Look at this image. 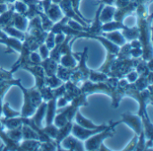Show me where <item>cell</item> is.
Listing matches in <instances>:
<instances>
[{
  "label": "cell",
  "mask_w": 153,
  "mask_h": 151,
  "mask_svg": "<svg viewBox=\"0 0 153 151\" xmlns=\"http://www.w3.org/2000/svg\"><path fill=\"white\" fill-rule=\"evenodd\" d=\"M14 85L18 86L23 95H24V103H23V107L21 112V116L22 117H30L33 115V114L35 113L37 107L41 104V102L43 101L40 92L39 90V89L33 87L32 89H25L23 88V86L21 84V81L15 80Z\"/></svg>",
  "instance_id": "1"
},
{
  "label": "cell",
  "mask_w": 153,
  "mask_h": 151,
  "mask_svg": "<svg viewBox=\"0 0 153 151\" xmlns=\"http://www.w3.org/2000/svg\"><path fill=\"white\" fill-rule=\"evenodd\" d=\"M117 124H119V122L111 124L105 130H103V131L91 136L87 140H85L86 141L84 143L85 150H99V147L103 142V141L106 140L107 138L112 137L115 134V126Z\"/></svg>",
  "instance_id": "2"
},
{
  "label": "cell",
  "mask_w": 153,
  "mask_h": 151,
  "mask_svg": "<svg viewBox=\"0 0 153 151\" xmlns=\"http://www.w3.org/2000/svg\"><path fill=\"white\" fill-rule=\"evenodd\" d=\"M108 125L107 124H101L100 125L98 128L95 129H88V128H84L82 126H80L79 124H77L76 123L73 122V126H72V130H71V133L72 135H74L75 138H77L80 141H85L88 138H90L91 136L105 130Z\"/></svg>",
  "instance_id": "3"
},
{
  "label": "cell",
  "mask_w": 153,
  "mask_h": 151,
  "mask_svg": "<svg viewBox=\"0 0 153 151\" xmlns=\"http://www.w3.org/2000/svg\"><path fill=\"white\" fill-rule=\"evenodd\" d=\"M121 116H122V120L119 121V124H122V123L126 124L131 128H133L135 134H137L139 136V134L143 131V123H142L141 117L138 115H133L129 112L123 113L121 115Z\"/></svg>",
  "instance_id": "4"
},
{
  "label": "cell",
  "mask_w": 153,
  "mask_h": 151,
  "mask_svg": "<svg viewBox=\"0 0 153 151\" xmlns=\"http://www.w3.org/2000/svg\"><path fill=\"white\" fill-rule=\"evenodd\" d=\"M23 69L29 71L30 73H31L35 79H36V83H35V88L37 89H40L43 86H45V77H46V73L45 71L43 69V67L39 64H33V65H26L22 67Z\"/></svg>",
  "instance_id": "5"
},
{
  "label": "cell",
  "mask_w": 153,
  "mask_h": 151,
  "mask_svg": "<svg viewBox=\"0 0 153 151\" xmlns=\"http://www.w3.org/2000/svg\"><path fill=\"white\" fill-rule=\"evenodd\" d=\"M60 143L62 146L61 148L64 150H85L84 144H82L80 140L71 134L66 136Z\"/></svg>",
  "instance_id": "6"
},
{
  "label": "cell",
  "mask_w": 153,
  "mask_h": 151,
  "mask_svg": "<svg viewBox=\"0 0 153 151\" xmlns=\"http://www.w3.org/2000/svg\"><path fill=\"white\" fill-rule=\"evenodd\" d=\"M10 26H13L15 29L19 30L26 32L27 27H28V18L24 14H22L19 13H13Z\"/></svg>",
  "instance_id": "7"
},
{
  "label": "cell",
  "mask_w": 153,
  "mask_h": 151,
  "mask_svg": "<svg viewBox=\"0 0 153 151\" xmlns=\"http://www.w3.org/2000/svg\"><path fill=\"white\" fill-rule=\"evenodd\" d=\"M72 126H73V122H67L64 126L59 127L58 128V132H57V135L55 139V141L56 143V147H57V150H64L61 147H60V142L69 134H71V130H72Z\"/></svg>",
  "instance_id": "8"
},
{
  "label": "cell",
  "mask_w": 153,
  "mask_h": 151,
  "mask_svg": "<svg viewBox=\"0 0 153 151\" xmlns=\"http://www.w3.org/2000/svg\"><path fill=\"white\" fill-rule=\"evenodd\" d=\"M56 97L52 98L50 100L47 101V110H46V125L53 124L54 117L56 111Z\"/></svg>",
  "instance_id": "9"
},
{
  "label": "cell",
  "mask_w": 153,
  "mask_h": 151,
  "mask_svg": "<svg viewBox=\"0 0 153 151\" xmlns=\"http://www.w3.org/2000/svg\"><path fill=\"white\" fill-rule=\"evenodd\" d=\"M100 35H102L103 37H105L106 38H108V40H110L114 44L117 45L118 47H121L126 42H127L119 30H113V31H108V32H101Z\"/></svg>",
  "instance_id": "10"
},
{
  "label": "cell",
  "mask_w": 153,
  "mask_h": 151,
  "mask_svg": "<svg viewBox=\"0 0 153 151\" xmlns=\"http://www.w3.org/2000/svg\"><path fill=\"white\" fill-rule=\"evenodd\" d=\"M39 65H41L43 67L45 73H46V76H52V75L56 74L58 63H56L55 60L51 59L48 56V58L41 60V62L39 63Z\"/></svg>",
  "instance_id": "11"
},
{
  "label": "cell",
  "mask_w": 153,
  "mask_h": 151,
  "mask_svg": "<svg viewBox=\"0 0 153 151\" xmlns=\"http://www.w3.org/2000/svg\"><path fill=\"white\" fill-rule=\"evenodd\" d=\"M46 110H47V102L42 101L41 104L37 107L33 115L31 116V119L33 120L35 124L39 128H42L41 124H42V120L44 119L46 115Z\"/></svg>",
  "instance_id": "12"
},
{
  "label": "cell",
  "mask_w": 153,
  "mask_h": 151,
  "mask_svg": "<svg viewBox=\"0 0 153 151\" xmlns=\"http://www.w3.org/2000/svg\"><path fill=\"white\" fill-rule=\"evenodd\" d=\"M128 26H126L125 23L117 21H110L105 23H102L101 25V31L102 32H108L113 30H124L126 29Z\"/></svg>",
  "instance_id": "13"
},
{
  "label": "cell",
  "mask_w": 153,
  "mask_h": 151,
  "mask_svg": "<svg viewBox=\"0 0 153 151\" xmlns=\"http://www.w3.org/2000/svg\"><path fill=\"white\" fill-rule=\"evenodd\" d=\"M1 123L3 124L4 127L6 128L7 130L9 129H14L17 127H20L22 125V116H16V117H12V118H3L1 116L0 119Z\"/></svg>",
  "instance_id": "14"
},
{
  "label": "cell",
  "mask_w": 153,
  "mask_h": 151,
  "mask_svg": "<svg viewBox=\"0 0 153 151\" xmlns=\"http://www.w3.org/2000/svg\"><path fill=\"white\" fill-rule=\"evenodd\" d=\"M102 9V5L100 6L97 13H96V17H95V20L92 23V25L91 27H88V30H87V32L88 34L90 35H100L101 34V21H100V13Z\"/></svg>",
  "instance_id": "15"
},
{
  "label": "cell",
  "mask_w": 153,
  "mask_h": 151,
  "mask_svg": "<svg viewBox=\"0 0 153 151\" xmlns=\"http://www.w3.org/2000/svg\"><path fill=\"white\" fill-rule=\"evenodd\" d=\"M47 16L53 21V22H56L58 21H60L62 19V12L60 10V8L58 7L57 4H50V6L48 7V9L46 12Z\"/></svg>",
  "instance_id": "16"
},
{
  "label": "cell",
  "mask_w": 153,
  "mask_h": 151,
  "mask_svg": "<svg viewBox=\"0 0 153 151\" xmlns=\"http://www.w3.org/2000/svg\"><path fill=\"white\" fill-rule=\"evenodd\" d=\"M40 141L37 140H23L19 142V150H39Z\"/></svg>",
  "instance_id": "17"
},
{
  "label": "cell",
  "mask_w": 153,
  "mask_h": 151,
  "mask_svg": "<svg viewBox=\"0 0 153 151\" xmlns=\"http://www.w3.org/2000/svg\"><path fill=\"white\" fill-rule=\"evenodd\" d=\"M122 35L124 36V38H126V40L127 42L131 41V40H134V39H138L139 38V35H140V32H139V29L137 26H134V27H127L126 29H124L122 30Z\"/></svg>",
  "instance_id": "18"
},
{
  "label": "cell",
  "mask_w": 153,
  "mask_h": 151,
  "mask_svg": "<svg viewBox=\"0 0 153 151\" xmlns=\"http://www.w3.org/2000/svg\"><path fill=\"white\" fill-rule=\"evenodd\" d=\"M8 36L13 37V38H16L18 39H20L21 41H23L26 36V32L24 31H21L17 29H15L13 26H4L1 28Z\"/></svg>",
  "instance_id": "19"
},
{
  "label": "cell",
  "mask_w": 153,
  "mask_h": 151,
  "mask_svg": "<svg viewBox=\"0 0 153 151\" xmlns=\"http://www.w3.org/2000/svg\"><path fill=\"white\" fill-rule=\"evenodd\" d=\"M72 73H73V68H67L58 64L57 69L56 72V76L58 77L62 81L65 82L70 80Z\"/></svg>",
  "instance_id": "20"
},
{
  "label": "cell",
  "mask_w": 153,
  "mask_h": 151,
  "mask_svg": "<svg viewBox=\"0 0 153 151\" xmlns=\"http://www.w3.org/2000/svg\"><path fill=\"white\" fill-rule=\"evenodd\" d=\"M75 121H76V124H79L80 126H82L84 128H88V129H95V128H98L100 125H96L94 124L91 120L85 118L79 111L76 112L75 115Z\"/></svg>",
  "instance_id": "21"
},
{
  "label": "cell",
  "mask_w": 153,
  "mask_h": 151,
  "mask_svg": "<svg viewBox=\"0 0 153 151\" xmlns=\"http://www.w3.org/2000/svg\"><path fill=\"white\" fill-rule=\"evenodd\" d=\"M22 140H37L39 141V134L35 130H33L31 127H30L27 124H22Z\"/></svg>",
  "instance_id": "22"
},
{
  "label": "cell",
  "mask_w": 153,
  "mask_h": 151,
  "mask_svg": "<svg viewBox=\"0 0 153 151\" xmlns=\"http://www.w3.org/2000/svg\"><path fill=\"white\" fill-rule=\"evenodd\" d=\"M115 8L110 5H107L101 13H100V21L101 23H105L108 21H112L114 13H115Z\"/></svg>",
  "instance_id": "23"
},
{
  "label": "cell",
  "mask_w": 153,
  "mask_h": 151,
  "mask_svg": "<svg viewBox=\"0 0 153 151\" xmlns=\"http://www.w3.org/2000/svg\"><path fill=\"white\" fill-rule=\"evenodd\" d=\"M108 74L101 73L100 71H94V70H90V74H89V81L91 82H103L108 80Z\"/></svg>",
  "instance_id": "24"
},
{
  "label": "cell",
  "mask_w": 153,
  "mask_h": 151,
  "mask_svg": "<svg viewBox=\"0 0 153 151\" xmlns=\"http://www.w3.org/2000/svg\"><path fill=\"white\" fill-rule=\"evenodd\" d=\"M131 46L129 42H126L121 47L119 48L117 54V58L118 59H126L131 57Z\"/></svg>",
  "instance_id": "25"
},
{
  "label": "cell",
  "mask_w": 153,
  "mask_h": 151,
  "mask_svg": "<svg viewBox=\"0 0 153 151\" xmlns=\"http://www.w3.org/2000/svg\"><path fill=\"white\" fill-rule=\"evenodd\" d=\"M22 126L14 128V129H9L7 131H5V134L13 141L16 142H20L22 140Z\"/></svg>",
  "instance_id": "26"
},
{
  "label": "cell",
  "mask_w": 153,
  "mask_h": 151,
  "mask_svg": "<svg viewBox=\"0 0 153 151\" xmlns=\"http://www.w3.org/2000/svg\"><path fill=\"white\" fill-rule=\"evenodd\" d=\"M64 83V81H62L58 77L55 75L52 76H46L45 77V86L50 87L51 89H55L57 88L58 86L62 85Z\"/></svg>",
  "instance_id": "27"
},
{
  "label": "cell",
  "mask_w": 153,
  "mask_h": 151,
  "mask_svg": "<svg viewBox=\"0 0 153 151\" xmlns=\"http://www.w3.org/2000/svg\"><path fill=\"white\" fill-rule=\"evenodd\" d=\"M2 114L4 115V118H12V117H16V116H20L21 113L14 111L11 108L10 105L8 102H5L3 107H2Z\"/></svg>",
  "instance_id": "28"
},
{
  "label": "cell",
  "mask_w": 153,
  "mask_h": 151,
  "mask_svg": "<svg viewBox=\"0 0 153 151\" xmlns=\"http://www.w3.org/2000/svg\"><path fill=\"white\" fill-rule=\"evenodd\" d=\"M39 92H40V95H41V98L42 99L47 102L48 100H50L52 98L56 97L54 96V93H53V89H51L50 87H48V86H43L42 88H40L39 90ZM57 98V97H56Z\"/></svg>",
  "instance_id": "29"
},
{
  "label": "cell",
  "mask_w": 153,
  "mask_h": 151,
  "mask_svg": "<svg viewBox=\"0 0 153 151\" xmlns=\"http://www.w3.org/2000/svg\"><path fill=\"white\" fill-rule=\"evenodd\" d=\"M42 131L51 139L55 140L56 135H57V132H58V127H56L55 124H51L48 125H46L45 127H42Z\"/></svg>",
  "instance_id": "30"
},
{
  "label": "cell",
  "mask_w": 153,
  "mask_h": 151,
  "mask_svg": "<svg viewBox=\"0 0 153 151\" xmlns=\"http://www.w3.org/2000/svg\"><path fill=\"white\" fill-rule=\"evenodd\" d=\"M57 147H56V143L55 141V140L49 141H44V142H40L39 145V150H56Z\"/></svg>",
  "instance_id": "31"
},
{
  "label": "cell",
  "mask_w": 153,
  "mask_h": 151,
  "mask_svg": "<svg viewBox=\"0 0 153 151\" xmlns=\"http://www.w3.org/2000/svg\"><path fill=\"white\" fill-rule=\"evenodd\" d=\"M145 143H146V138L143 130L142 132L138 136V141H137V144L135 147V150H145Z\"/></svg>",
  "instance_id": "32"
},
{
  "label": "cell",
  "mask_w": 153,
  "mask_h": 151,
  "mask_svg": "<svg viewBox=\"0 0 153 151\" xmlns=\"http://www.w3.org/2000/svg\"><path fill=\"white\" fill-rule=\"evenodd\" d=\"M55 33H53L52 31H48L47 38L45 39V44L48 47V48L49 50H51L52 48H54L55 47Z\"/></svg>",
  "instance_id": "33"
},
{
  "label": "cell",
  "mask_w": 153,
  "mask_h": 151,
  "mask_svg": "<svg viewBox=\"0 0 153 151\" xmlns=\"http://www.w3.org/2000/svg\"><path fill=\"white\" fill-rule=\"evenodd\" d=\"M38 49H39V56H40V57H41L42 60H44V59H46V58H48V57L49 56V52H50V50L48 48V47L46 46L45 42L42 43V44L39 47Z\"/></svg>",
  "instance_id": "34"
},
{
  "label": "cell",
  "mask_w": 153,
  "mask_h": 151,
  "mask_svg": "<svg viewBox=\"0 0 153 151\" xmlns=\"http://www.w3.org/2000/svg\"><path fill=\"white\" fill-rule=\"evenodd\" d=\"M30 60L31 62V64H39V63L41 62V57L39 56V53H37L36 51H30Z\"/></svg>",
  "instance_id": "35"
},
{
  "label": "cell",
  "mask_w": 153,
  "mask_h": 151,
  "mask_svg": "<svg viewBox=\"0 0 153 151\" xmlns=\"http://www.w3.org/2000/svg\"><path fill=\"white\" fill-rule=\"evenodd\" d=\"M14 8H15V10L17 11V13H22V14H23V13L27 11L26 4H25L24 2H22V1H17V2H15V4H14Z\"/></svg>",
  "instance_id": "36"
},
{
  "label": "cell",
  "mask_w": 153,
  "mask_h": 151,
  "mask_svg": "<svg viewBox=\"0 0 153 151\" xmlns=\"http://www.w3.org/2000/svg\"><path fill=\"white\" fill-rule=\"evenodd\" d=\"M12 87V85L10 84H5L3 87L0 88V113L2 114V107H3V98L4 96V94L6 93V91Z\"/></svg>",
  "instance_id": "37"
},
{
  "label": "cell",
  "mask_w": 153,
  "mask_h": 151,
  "mask_svg": "<svg viewBox=\"0 0 153 151\" xmlns=\"http://www.w3.org/2000/svg\"><path fill=\"white\" fill-rule=\"evenodd\" d=\"M138 76H139V74H138L137 72L134 71V70H132V71H130L128 73L126 74V80H127V81H128L129 83H134V82L137 80Z\"/></svg>",
  "instance_id": "38"
},
{
  "label": "cell",
  "mask_w": 153,
  "mask_h": 151,
  "mask_svg": "<svg viewBox=\"0 0 153 151\" xmlns=\"http://www.w3.org/2000/svg\"><path fill=\"white\" fill-rule=\"evenodd\" d=\"M13 79V73L7 72L2 68H0V80L1 81H6V80H12Z\"/></svg>",
  "instance_id": "39"
},
{
  "label": "cell",
  "mask_w": 153,
  "mask_h": 151,
  "mask_svg": "<svg viewBox=\"0 0 153 151\" xmlns=\"http://www.w3.org/2000/svg\"><path fill=\"white\" fill-rule=\"evenodd\" d=\"M137 141H138V135L135 134L134 137L133 138V140L130 141V143L125 148L124 150H135V147L137 144Z\"/></svg>",
  "instance_id": "40"
},
{
  "label": "cell",
  "mask_w": 153,
  "mask_h": 151,
  "mask_svg": "<svg viewBox=\"0 0 153 151\" xmlns=\"http://www.w3.org/2000/svg\"><path fill=\"white\" fill-rule=\"evenodd\" d=\"M142 55H143V48L142 47L131 48V56H133L134 58L142 57Z\"/></svg>",
  "instance_id": "41"
},
{
  "label": "cell",
  "mask_w": 153,
  "mask_h": 151,
  "mask_svg": "<svg viewBox=\"0 0 153 151\" xmlns=\"http://www.w3.org/2000/svg\"><path fill=\"white\" fill-rule=\"evenodd\" d=\"M5 11H7V6L5 4H3V3H0V14L4 13Z\"/></svg>",
  "instance_id": "42"
},
{
  "label": "cell",
  "mask_w": 153,
  "mask_h": 151,
  "mask_svg": "<svg viewBox=\"0 0 153 151\" xmlns=\"http://www.w3.org/2000/svg\"><path fill=\"white\" fill-rule=\"evenodd\" d=\"M99 150H104V151H108L110 150H108L107 147H105V145L103 144V143H101L100 145V147H99Z\"/></svg>",
  "instance_id": "43"
},
{
  "label": "cell",
  "mask_w": 153,
  "mask_h": 151,
  "mask_svg": "<svg viewBox=\"0 0 153 151\" xmlns=\"http://www.w3.org/2000/svg\"><path fill=\"white\" fill-rule=\"evenodd\" d=\"M1 116H2V114L0 113V119H1Z\"/></svg>",
  "instance_id": "44"
}]
</instances>
